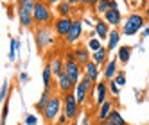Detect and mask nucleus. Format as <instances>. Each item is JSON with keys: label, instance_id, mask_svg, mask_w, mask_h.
<instances>
[{"label": "nucleus", "instance_id": "nucleus-1", "mask_svg": "<svg viewBox=\"0 0 149 125\" xmlns=\"http://www.w3.org/2000/svg\"><path fill=\"white\" fill-rule=\"evenodd\" d=\"M146 18L140 13H131L126 18V22L122 23V34L124 36H136L138 30H142L146 27Z\"/></svg>", "mask_w": 149, "mask_h": 125}, {"label": "nucleus", "instance_id": "nucleus-2", "mask_svg": "<svg viewBox=\"0 0 149 125\" xmlns=\"http://www.w3.org/2000/svg\"><path fill=\"white\" fill-rule=\"evenodd\" d=\"M33 20L40 27H47L52 22V11L45 2H36L33 9Z\"/></svg>", "mask_w": 149, "mask_h": 125}, {"label": "nucleus", "instance_id": "nucleus-3", "mask_svg": "<svg viewBox=\"0 0 149 125\" xmlns=\"http://www.w3.org/2000/svg\"><path fill=\"white\" fill-rule=\"evenodd\" d=\"M93 91H95L93 84L83 75L81 80L77 82L76 86H74V97H76V102L79 104V106H84V102H86L88 95H90V93H93Z\"/></svg>", "mask_w": 149, "mask_h": 125}, {"label": "nucleus", "instance_id": "nucleus-4", "mask_svg": "<svg viewBox=\"0 0 149 125\" xmlns=\"http://www.w3.org/2000/svg\"><path fill=\"white\" fill-rule=\"evenodd\" d=\"M65 73L68 75V79L74 86H76L83 77V70L77 65V61L74 59V54H67V57H65Z\"/></svg>", "mask_w": 149, "mask_h": 125}, {"label": "nucleus", "instance_id": "nucleus-5", "mask_svg": "<svg viewBox=\"0 0 149 125\" xmlns=\"http://www.w3.org/2000/svg\"><path fill=\"white\" fill-rule=\"evenodd\" d=\"M61 104H63V100L56 95V97H50V100L47 102V106L43 107V118L49 122V123H52V122H56V118L59 116V113H61Z\"/></svg>", "mask_w": 149, "mask_h": 125}, {"label": "nucleus", "instance_id": "nucleus-6", "mask_svg": "<svg viewBox=\"0 0 149 125\" xmlns=\"http://www.w3.org/2000/svg\"><path fill=\"white\" fill-rule=\"evenodd\" d=\"M61 109H63V114L67 116V120H74L79 113V104L76 102V97H74V91H68L65 93V98H63V104H61Z\"/></svg>", "mask_w": 149, "mask_h": 125}, {"label": "nucleus", "instance_id": "nucleus-7", "mask_svg": "<svg viewBox=\"0 0 149 125\" xmlns=\"http://www.w3.org/2000/svg\"><path fill=\"white\" fill-rule=\"evenodd\" d=\"M36 45H38V48L40 50H45L47 47H50L52 45V30L49 29V27H40L38 30H36Z\"/></svg>", "mask_w": 149, "mask_h": 125}, {"label": "nucleus", "instance_id": "nucleus-8", "mask_svg": "<svg viewBox=\"0 0 149 125\" xmlns=\"http://www.w3.org/2000/svg\"><path fill=\"white\" fill-rule=\"evenodd\" d=\"M81 34H83V22H81V20H74L72 27L68 30V34L63 38V39H65L67 45H72V43H76V41L81 38Z\"/></svg>", "mask_w": 149, "mask_h": 125}, {"label": "nucleus", "instance_id": "nucleus-9", "mask_svg": "<svg viewBox=\"0 0 149 125\" xmlns=\"http://www.w3.org/2000/svg\"><path fill=\"white\" fill-rule=\"evenodd\" d=\"M72 22H74L72 16H68V18H61V16H59L56 22H54V30H56V34H58L59 38H65V36L68 34L70 27H72Z\"/></svg>", "mask_w": 149, "mask_h": 125}, {"label": "nucleus", "instance_id": "nucleus-10", "mask_svg": "<svg viewBox=\"0 0 149 125\" xmlns=\"http://www.w3.org/2000/svg\"><path fill=\"white\" fill-rule=\"evenodd\" d=\"M93 88H95V104H97V107H99L102 102L108 100V82L99 80L97 84H93Z\"/></svg>", "mask_w": 149, "mask_h": 125}, {"label": "nucleus", "instance_id": "nucleus-11", "mask_svg": "<svg viewBox=\"0 0 149 125\" xmlns=\"http://www.w3.org/2000/svg\"><path fill=\"white\" fill-rule=\"evenodd\" d=\"M49 68H50V73L54 79H59L63 73H65V61H63L61 57H52L49 62Z\"/></svg>", "mask_w": 149, "mask_h": 125}, {"label": "nucleus", "instance_id": "nucleus-12", "mask_svg": "<svg viewBox=\"0 0 149 125\" xmlns=\"http://www.w3.org/2000/svg\"><path fill=\"white\" fill-rule=\"evenodd\" d=\"M16 14H18V20H20V25H22V27L31 29V27L34 25V20H33V11H27L25 7L16 5Z\"/></svg>", "mask_w": 149, "mask_h": 125}, {"label": "nucleus", "instance_id": "nucleus-13", "mask_svg": "<svg viewBox=\"0 0 149 125\" xmlns=\"http://www.w3.org/2000/svg\"><path fill=\"white\" fill-rule=\"evenodd\" d=\"M83 68H84V77H86V79L92 82V84L99 80V66L95 65L93 61H88Z\"/></svg>", "mask_w": 149, "mask_h": 125}, {"label": "nucleus", "instance_id": "nucleus-14", "mask_svg": "<svg viewBox=\"0 0 149 125\" xmlns=\"http://www.w3.org/2000/svg\"><path fill=\"white\" fill-rule=\"evenodd\" d=\"M104 22L108 23V25H113V27L120 25L122 23V14H120V11H119V9H108V11L104 13Z\"/></svg>", "mask_w": 149, "mask_h": 125}, {"label": "nucleus", "instance_id": "nucleus-15", "mask_svg": "<svg viewBox=\"0 0 149 125\" xmlns=\"http://www.w3.org/2000/svg\"><path fill=\"white\" fill-rule=\"evenodd\" d=\"M90 61H93L99 68L104 66L106 62H108V50H106V47H101L97 52H93L92 57H90Z\"/></svg>", "mask_w": 149, "mask_h": 125}, {"label": "nucleus", "instance_id": "nucleus-16", "mask_svg": "<svg viewBox=\"0 0 149 125\" xmlns=\"http://www.w3.org/2000/svg\"><path fill=\"white\" fill-rule=\"evenodd\" d=\"M93 32L97 34V38L102 41V39H108V34H110V25L104 22V20H97V23L93 27Z\"/></svg>", "mask_w": 149, "mask_h": 125}, {"label": "nucleus", "instance_id": "nucleus-17", "mask_svg": "<svg viewBox=\"0 0 149 125\" xmlns=\"http://www.w3.org/2000/svg\"><path fill=\"white\" fill-rule=\"evenodd\" d=\"M74 54V59L77 61V65L83 68L86 62L90 61V54H88V50L84 48V47H79V48H76V52H72Z\"/></svg>", "mask_w": 149, "mask_h": 125}, {"label": "nucleus", "instance_id": "nucleus-18", "mask_svg": "<svg viewBox=\"0 0 149 125\" xmlns=\"http://www.w3.org/2000/svg\"><path fill=\"white\" fill-rule=\"evenodd\" d=\"M119 43H120V32L119 30H110L108 34V45H106V50L108 52H113L115 48H119Z\"/></svg>", "mask_w": 149, "mask_h": 125}, {"label": "nucleus", "instance_id": "nucleus-19", "mask_svg": "<svg viewBox=\"0 0 149 125\" xmlns=\"http://www.w3.org/2000/svg\"><path fill=\"white\" fill-rule=\"evenodd\" d=\"M131 52H133V47L131 45H122V47H119V52H117V61H120L122 65H127V61L131 59Z\"/></svg>", "mask_w": 149, "mask_h": 125}, {"label": "nucleus", "instance_id": "nucleus-20", "mask_svg": "<svg viewBox=\"0 0 149 125\" xmlns=\"http://www.w3.org/2000/svg\"><path fill=\"white\" fill-rule=\"evenodd\" d=\"M111 109H113V106H111L110 100L102 102L101 106H99V111H97V120L99 122H106V120H108V116H110V113H111Z\"/></svg>", "mask_w": 149, "mask_h": 125}, {"label": "nucleus", "instance_id": "nucleus-21", "mask_svg": "<svg viewBox=\"0 0 149 125\" xmlns=\"http://www.w3.org/2000/svg\"><path fill=\"white\" fill-rule=\"evenodd\" d=\"M117 59H113V61H108L104 65V71H102V75H104V79L106 80H113V77H115V73H117Z\"/></svg>", "mask_w": 149, "mask_h": 125}, {"label": "nucleus", "instance_id": "nucleus-22", "mask_svg": "<svg viewBox=\"0 0 149 125\" xmlns=\"http://www.w3.org/2000/svg\"><path fill=\"white\" fill-rule=\"evenodd\" d=\"M58 88H59L63 93H68V91H72V89H74V84L70 82V79H68V75H67V73H63V75L58 79Z\"/></svg>", "mask_w": 149, "mask_h": 125}, {"label": "nucleus", "instance_id": "nucleus-23", "mask_svg": "<svg viewBox=\"0 0 149 125\" xmlns=\"http://www.w3.org/2000/svg\"><path fill=\"white\" fill-rule=\"evenodd\" d=\"M41 80H43V89L45 91H50V80H52V73H50V68L49 65L43 66V70H41Z\"/></svg>", "mask_w": 149, "mask_h": 125}, {"label": "nucleus", "instance_id": "nucleus-24", "mask_svg": "<svg viewBox=\"0 0 149 125\" xmlns=\"http://www.w3.org/2000/svg\"><path fill=\"white\" fill-rule=\"evenodd\" d=\"M56 11H58V14H59L61 18H68V16L72 14V5L61 0V2L56 5Z\"/></svg>", "mask_w": 149, "mask_h": 125}, {"label": "nucleus", "instance_id": "nucleus-25", "mask_svg": "<svg viewBox=\"0 0 149 125\" xmlns=\"http://www.w3.org/2000/svg\"><path fill=\"white\" fill-rule=\"evenodd\" d=\"M108 120L113 123V125H127V122L124 120V116L117 111V109H111V113H110V116H108Z\"/></svg>", "mask_w": 149, "mask_h": 125}, {"label": "nucleus", "instance_id": "nucleus-26", "mask_svg": "<svg viewBox=\"0 0 149 125\" xmlns=\"http://www.w3.org/2000/svg\"><path fill=\"white\" fill-rule=\"evenodd\" d=\"M50 97H52V95H50V91H45V89H43V93H41L40 100L36 102V106H34V107H36V111H43V107L47 106V102L50 100Z\"/></svg>", "mask_w": 149, "mask_h": 125}, {"label": "nucleus", "instance_id": "nucleus-27", "mask_svg": "<svg viewBox=\"0 0 149 125\" xmlns=\"http://www.w3.org/2000/svg\"><path fill=\"white\" fill-rule=\"evenodd\" d=\"M20 50V43H18V39H13L11 38V47H9V62H15L16 61V52Z\"/></svg>", "mask_w": 149, "mask_h": 125}, {"label": "nucleus", "instance_id": "nucleus-28", "mask_svg": "<svg viewBox=\"0 0 149 125\" xmlns=\"http://www.w3.org/2000/svg\"><path fill=\"white\" fill-rule=\"evenodd\" d=\"M97 13L99 14H104L108 9H111V0H97Z\"/></svg>", "mask_w": 149, "mask_h": 125}, {"label": "nucleus", "instance_id": "nucleus-29", "mask_svg": "<svg viewBox=\"0 0 149 125\" xmlns=\"http://www.w3.org/2000/svg\"><path fill=\"white\" fill-rule=\"evenodd\" d=\"M7 95H9V80L6 79V80L2 82V88H0V106H2V104L6 102Z\"/></svg>", "mask_w": 149, "mask_h": 125}, {"label": "nucleus", "instance_id": "nucleus-30", "mask_svg": "<svg viewBox=\"0 0 149 125\" xmlns=\"http://www.w3.org/2000/svg\"><path fill=\"white\" fill-rule=\"evenodd\" d=\"M108 93H110L111 97H115V98H117V97L120 95V88L117 86L113 80H108Z\"/></svg>", "mask_w": 149, "mask_h": 125}, {"label": "nucleus", "instance_id": "nucleus-31", "mask_svg": "<svg viewBox=\"0 0 149 125\" xmlns=\"http://www.w3.org/2000/svg\"><path fill=\"white\" fill-rule=\"evenodd\" d=\"M113 82H115L119 88L124 86V84H126V71H117L115 77H113Z\"/></svg>", "mask_w": 149, "mask_h": 125}, {"label": "nucleus", "instance_id": "nucleus-32", "mask_svg": "<svg viewBox=\"0 0 149 125\" xmlns=\"http://www.w3.org/2000/svg\"><path fill=\"white\" fill-rule=\"evenodd\" d=\"M101 47H102V41H101L99 38H92V39L88 41V48H90L92 52H97Z\"/></svg>", "mask_w": 149, "mask_h": 125}, {"label": "nucleus", "instance_id": "nucleus-33", "mask_svg": "<svg viewBox=\"0 0 149 125\" xmlns=\"http://www.w3.org/2000/svg\"><path fill=\"white\" fill-rule=\"evenodd\" d=\"M34 0H16V5H20V7H25L27 11H33L34 9Z\"/></svg>", "mask_w": 149, "mask_h": 125}, {"label": "nucleus", "instance_id": "nucleus-34", "mask_svg": "<svg viewBox=\"0 0 149 125\" xmlns=\"http://www.w3.org/2000/svg\"><path fill=\"white\" fill-rule=\"evenodd\" d=\"M7 114H9V102H7V98H6L4 107H2V116H0V122H2V125H4L6 120H7Z\"/></svg>", "mask_w": 149, "mask_h": 125}, {"label": "nucleus", "instance_id": "nucleus-35", "mask_svg": "<svg viewBox=\"0 0 149 125\" xmlns=\"http://www.w3.org/2000/svg\"><path fill=\"white\" fill-rule=\"evenodd\" d=\"M24 123H25V125H36V123H38V118L34 116V114H27L25 120H24Z\"/></svg>", "mask_w": 149, "mask_h": 125}, {"label": "nucleus", "instance_id": "nucleus-36", "mask_svg": "<svg viewBox=\"0 0 149 125\" xmlns=\"http://www.w3.org/2000/svg\"><path fill=\"white\" fill-rule=\"evenodd\" d=\"M56 123H58V125H67V123H68V120H67V116H65L63 113H59V116L56 118Z\"/></svg>", "mask_w": 149, "mask_h": 125}, {"label": "nucleus", "instance_id": "nucleus-37", "mask_svg": "<svg viewBox=\"0 0 149 125\" xmlns=\"http://www.w3.org/2000/svg\"><path fill=\"white\" fill-rule=\"evenodd\" d=\"M27 80H29L27 71H22V73H20V82H27Z\"/></svg>", "mask_w": 149, "mask_h": 125}, {"label": "nucleus", "instance_id": "nucleus-38", "mask_svg": "<svg viewBox=\"0 0 149 125\" xmlns=\"http://www.w3.org/2000/svg\"><path fill=\"white\" fill-rule=\"evenodd\" d=\"M43 2H45L47 5H58V4L61 2V0H43Z\"/></svg>", "mask_w": 149, "mask_h": 125}, {"label": "nucleus", "instance_id": "nucleus-39", "mask_svg": "<svg viewBox=\"0 0 149 125\" xmlns=\"http://www.w3.org/2000/svg\"><path fill=\"white\" fill-rule=\"evenodd\" d=\"M81 125H90V116H86V114H84L83 120H81Z\"/></svg>", "mask_w": 149, "mask_h": 125}, {"label": "nucleus", "instance_id": "nucleus-40", "mask_svg": "<svg viewBox=\"0 0 149 125\" xmlns=\"http://www.w3.org/2000/svg\"><path fill=\"white\" fill-rule=\"evenodd\" d=\"M142 38H149V25L144 27V30H142Z\"/></svg>", "mask_w": 149, "mask_h": 125}, {"label": "nucleus", "instance_id": "nucleus-41", "mask_svg": "<svg viewBox=\"0 0 149 125\" xmlns=\"http://www.w3.org/2000/svg\"><path fill=\"white\" fill-rule=\"evenodd\" d=\"M93 2H97V0H79V4H83V5H90Z\"/></svg>", "mask_w": 149, "mask_h": 125}, {"label": "nucleus", "instance_id": "nucleus-42", "mask_svg": "<svg viewBox=\"0 0 149 125\" xmlns=\"http://www.w3.org/2000/svg\"><path fill=\"white\" fill-rule=\"evenodd\" d=\"M63 2H67V4H70V5H77L79 0H63Z\"/></svg>", "mask_w": 149, "mask_h": 125}, {"label": "nucleus", "instance_id": "nucleus-43", "mask_svg": "<svg viewBox=\"0 0 149 125\" xmlns=\"http://www.w3.org/2000/svg\"><path fill=\"white\" fill-rule=\"evenodd\" d=\"M144 18H146V22L149 23V5L146 7V14H144Z\"/></svg>", "mask_w": 149, "mask_h": 125}, {"label": "nucleus", "instance_id": "nucleus-44", "mask_svg": "<svg viewBox=\"0 0 149 125\" xmlns=\"http://www.w3.org/2000/svg\"><path fill=\"white\" fill-rule=\"evenodd\" d=\"M99 125H113L110 120H106V122H99Z\"/></svg>", "mask_w": 149, "mask_h": 125}, {"label": "nucleus", "instance_id": "nucleus-45", "mask_svg": "<svg viewBox=\"0 0 149 125\" xmlns=\"http://www.w3.org/2000/svg\"><path fill=\"white\" fill-rule=\"evenodd\" d=\"M147 5V0H142V7H146Z\"/></svg>", "mask_w": 149, "mask_h": 125}, {"label": "nucleus", "instance_id": "nucleus-46", "mask_svg": "<svg viewBox=\"0 0 149 125\" xmlns=\"http://www.w3.org/2000/svg\"><path fill=\"white\" fill-rule=\"evenodd\" d=\"M72 125H77V123H72Z\"/></svg>", "mask_w": 149, "mask_h": 125}]
</instances>
